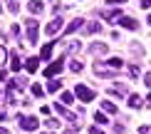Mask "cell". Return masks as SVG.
I'll return each mask as SVG.
<instances>
[{"label": "cell", "mask_w": 151, "mask_h": 134, "mask_svg": "<svg viewBox=\"0 0 151 134\" xmlns=\"http://www.w3.org/2000/svg\"><path fill=\"white\" fill-rule=\"evenodd\" d=\"M74 94H77L82 102H92L94 97H97V94H94V89L87 87V85H77V87H74Z\"/></svg>", "instance_id": "1"}, {"label": "cell", "mask_w": 151, "mask_h": 134, "mask_svg": "<svg viewBox=\"0 0 151 134\" xmlns=\"http://www.w3.org/2000/svg\"><path fill=\"white\" fill-rule=\"evenodd\" d=\"M62 67H65V57H60V60H55L52 65H47V70H45V77L50 80V77H55V75H60V72H62Z\"/></svg>", "instance_id": "2"}, {"label": "cell", "mask_w": 151, "mask_h": 134, "mask_svg": "<svg viewBox=\"0 0 151 134\" xmlns=\"http://www.w3.org/2000/svg\"><path fill=\"white\" fill-rule=\"evenodd\" d=\"M20 127H22L25 132H35L37 127H40V119L32 117V114H30V117H22V119H20Z\"/></svg>", "instance_id": "3"}, {"label": "cell", "mask_w": 151, "mask_h": 134, "mask_svg": "<svg viewBox=\"0 0 151 134\" xmlns=\"http://www.w3.org/2000/svg\"><path fill=\"white\" fill-rule=\"evenodd\" d=\"M25 33H27V42H30V45H37V22H35V20H27Z\"/></svg>", "instance_id": "4"}, {"label": "cell", "mask_w": 151, "mask_h": 134, "mask_svg": "<svg viewBox=\"0 0 151 134\" xmlns=\"http://www.w3.org/2000/svg\"><path fill=\"white\" fill-rule=\"evenodd\" d=\"M60 30H62V17L57 15V17H55L52 22H47V28H45V33H47V35H57Z\"/></svg>", "instance_id": "5"}, {"label": "cell", "mask_w": 151, "mask_h": 134, "mask_svg": "<svg viewBox=\"0 0 151 134\" xmlns=\"http://www.w3.org/2000/svg\"><path fill=\"white\" fill-rule=\"evenodd\" d=\"M89 52H94V55H106V52H109V47H106L104 42H94V45H89Z\"/></svg>", "instance_id": "6"}, {"label": "cell", "mask_w": 151, "mask_h": 134, "mask_svg": "<svg viewBox=\"0 0 151 134\" xmlns=\"http://www.w3.org/2000/svg\"><path fill=\"white\" fill-rule=\"evenodd\" d=\"M37 65H40V57H27V60H25V70H27V72H35L37 70Z\"/></svg>", "instance_id": "7"}, {"label": "cell", "mask_w": 151, "mask_h": 134, "mask_svg": "<svg viewBox=\"0 0 151 134\" xmlns=\"http://www.w3.org/2000/svg\"><path fill=\"white\" fill-rule=\"evenodd\" d=\"M52 50H55V45H52V42L42 45V50H40V55H37V57H42V60H50V57H52Z\"/></svg>", "instance_id": "8"}, {"label": "cell", "mask_w": 151, "mask_h": 134, "mask_svg": "<svg viewBox=\"0 0 151 134\" xmlns=\"http://www.w3.org/2000/svg\"><path fill=\"white\" fill-rule=\"evenodd\" d=\"M82 25H84V20H82V17H77V20H72L70 25H67V35H72L74 30H79V28H82Z\"/></svg>", "instance_id": "9"}, {"label": "cell", "mask_w": 151, "mask_h": 134, "mask_svg": "<svg viewBox=\"0 0 151 134\" xmlns=\"http://www.w3.org/2000/svg\"><path fill=\"white\" fill-rule=\"evenodd\" d=\"M119 22H122L124 28H129V30H136V28H139V25H136V20H134V17H119Z\"/></svg>", "instance_id": "10"}, {"label": "cell", "mask_w": 151, "mask_h": 134, "mask_svg": "<svg viewBox=\"0 0 151 134\" xmlns=\"http://www.w3.org/2000/svg\"><path fill=\"white\" fill-rule=\"evenodd\" d=\"M94 72H97L99 77H111V75H114V72H111V70H106L104 65H94Z\"/></svg>", "instance_id": "11"}, {"label": "cell", "mask_w": 151, "mask_h": 134, "mask_svg": "<svg viewBox=\"0 0 151 134\" xmlns=\"http://www.w3.org/2000/svg\"><path fill=\"white\" fill-rule=\"evenodd\" d=\"M42 8H45V5H42L40 0H30V5H27V10L35 12V15H37V12H42Z\"/></svg>", "instance_id": "12"}, {"label": "cell", "mask_w": 151, "mask_h": 134, "mask_svg": "<svg viewBox=\"0 0 151 134\" xmlns=\"http://www.w3.org/2000/svg\"><path fill=\"white\" fill-rule=\"evenodd\" d=\"M122 15H124L122 10H109V12H106V15H104V20H109V22H114V20H119V17H122Z\"/></svg>", "instance_id": "13"}, {"label": "cell", "mask_w": 151, "mask_h": 134, "mask_svg": "<svg viewBox=\"0 0 151 134\" xmlns=\"http://www.w3.org/2000/svg\"><path fill=\"white\" fill-rule=\"evenodd\" d=\"M129 107H131V109H139V107H141V97H139V94H131V97H129Z\"/></svg>", "instance_id": "14"}, {"label": "cell", "mask_w": 151, "mask_h": 134, "mask_svg": "<svg viewBox=\"0 0 151 134\" xmlns=\"http://www.w3.org/2000/svg\"><path fill=\"white\" fill-rule=\"evenodd\" d=\"M102 112H104V114H106V112H109V114H116V104H111V102L106 99L104 104H102Z\"/></svg>", "instance_id": "15"}, {"label": "cell", "mask_w": 151, "mask_h": 134, "mask_svg": "<svg viewBox=\"0 0 151 134\" xmlns=\"http://www.w3.org/2000/svg\"><path fill=\"white\" fill-rule=\"evenodd\" d=\"M10 67H12V72H20V57L17 55H10Z\"/></svg>", "instance_id": "16"}, {"label": "cell", "mask_w": 151, "mask_h": 134, "mask_svg": "<svg viewBox=\"0 0 151 134\" xmlns=\"http://www.w3.org/2000/svg\"><path fill=\"white\" fill-rule=\"evenodd\" d=\"M60 87H62V82H60V80H50V82H47V92H57Z\"/></svg>", "instance_id": "17"}, {"label": "cell", "mask_w": 151, "mask_h": 134, "mask_svg": "<svg viewBox=\"0 0 151 134\" xmlns=\"http://www.w3.org/2000/svg\"><path fill=\"white\" fill-rule=\"evenodd\" d=\"M94 122H97V124H106V122H109V117H106L104 112H97V114H94Z\"/></svg>", "instance_id": "18"}, {"label": "cell", "mask_w": 151, "mask_h": 134, "mask_svg": "<svg viewBox=\"0 0 151 134\" xmlns=\"http://www.w3.org/2000/svg\"><path fill=\"white\" fill-rule=\"evenodd\" d=\"M55 112H60V114H65V117H67V114H70V109H67L65 104H60V102H57V104H55Z\"/></svg>", "instance_id": "19"}, {"label": "cell", "mask_w": 151, "mask_h": 134, "mask_svg": "<svg viewBox=\"0 0 151 134\" xmlns=\"http://www.w3.org/2000/svg\"><path fill=\"white\" fill-rule=\"evenodd\" d=\"M45 127H47V129H57V127H60V122H57V119H47V122H45Z\"/></svg>", "instance_id": "20"}, {"label": "cell", "mask_w": 151, "mask_h": 134, "mask_svg": "<svg viewBox=\"0 0 151 134\" xmlns=\"http://www.w3.org/2000/svg\"><path fill=\"white\" fill-rule=\"evenodd\" d=\"M109 67H111V70L122 67V60H119V57H111V60H109Z\"/></svg>", "instance_id": "21"}, {"label": "cell", "mask_w": 151, "mask_h": 134, "mask_svg": "<svg viewBox=\"0 0 151 134\" xmlns=\"http://www.w3.org/2000/svg\"><path fill=\"white\" fill-rule=\"evenodd\" d=\"M62 102H65V104H72V102H74V94L65 92V94H62Z\"/></svg>", "instance_id": "22"}, {"label": "cell", "mask_w": 151, "mask_h": 134, "mask_svg": "<svg viewBox=\"0 0 151 134\" xmlns=\"http://www.w3.org/2000/svg\"><path fill=\"white\" fill-rule=\"evenodd\" d=\"M70 70H72V72H82V62H77V60L70 62Z\"/></svg>", "instance_id": "23"}, {"label": "cell", "mask_w": 151, "mask_h": 134, "mask_svg": "<svg viewBox=\"0 0 151 134\" xmlns=\"http://www.w3.org/2000/svg\"><path fill=\"white\" fill-rule=\"evenodd\" d=\"M30 89H32V94H35V97H42V87H40V85H32Z\"/></svg>", "instance_id": "24"}, {"label": "cell", "mask_w": 151, "mask_h": 134, "mask_svg": "<svg viewBox=\"0 0 151 134\" xmlns=\"http://www.w3.org/2000/svg\"><path fill=\"white\" fill-rule=\"evenodd\" d=\"M87 30H89V33H99V22H89Z\"/></svg>", "instance_id": "25"}, {"label": "cell", "mask_w": 151, "mask_h": 134, "mask_svg": "<svg viewBox=\"0 0 151 134\" xmlns=\"http://www.w3.org/2000/svg\"><path fill=\"white\" fill-rule=\"evenodd\" d=\"M8 8H10V12H17V3L15 0H8Z\"/></svg>", "instance_id": "26"}, {"label": "cell", "mask_w": 151, "mask_h": 134, "mask_svg": "<svg viewBox=\"0 0 151 134\" xmlns=\"http://www.w3.org/2000/svg\"><path fill=\"white\" fill-rule=\"evenodd\" d=\"M129 72H131L129 77H136V72H139V67H136V65H131V67H129Z\"/></svg>", "instance_id": "27"}, {"label": "cell", "mask_w": 151, "mask_h": 134, "mask_svg": "<svg viewBox=\"0 0 151 134\" xmlns=\"http://www.w3.org/2000/svg\"><path fill=\"white\" fill-rule=\"evenodd\" d=\"M89 134H104V132L99 129V127H92V129H89Z\"/></svg>", "instance_id": "28"}, {"label": "cell", "mask_w": 151, "mask_h": 134, "mask_svg": "<svg viewBox=\"0 0 151 134\" xmlns=\"http://www.w3.org/2000/svg\"><path fill=\"white\" fill-rule=\"evenodd\" d=\"M5 80H8V72L3 70V72H0V82H5Z\"/></svg>", "instance_id": "29"}, {"label": "cell", "mask_w": 151, "mask_h": 134, "mask_svg": "<svg viewBox=\"0 0 151 134\" xmlns=\"http://www.w3.org/2000/svg\"><path fill=\"white\" fill-rule=\"evenodd\" d=\"M144 82H146V87H151V75H146V77H144Z\"/></svg>", "instance_id": "30"}, {"label": "cell", "mask_w": 151, "mask_h": 134, "mask_svg": "<svg viewBox=\"0 0 151 134\" xmlns=\"http://www.w3.org/2000/svg\"><path fill=\"white\" fill-rule=\"evenodd\" d=\"M109 5H116V3H127V0H106Z\"/></svg>", "instance_id": "31"}, {"label": "cell", "mask_w": 151, "mask_h": 134, "mask_svg": "<svg viewBox=\"0 0 151 134\" xmlns=\"http://www.w3.org/2000/svg\"><path fill=\"white\" fill-rule=\"evenodd\" d=\"M141 5L144 8H151V0H141Z\"/></svg>", "instance_id": "32"}, {"label": "cell", "mask_w": 151, "mask_h": 134, "mask_svg": "<svg viewBox=\"0 0 151 134\" xmlns=\"http://www.w3.org/2000/svg\"><path fill=\"white\" fill-rule=\"evenodd\" d=\"M5 117H8V114H5L3 109H0V122H5Z\"/></svg>", "instance_id": "33"}, {"label": "cell", "mask_w": 151, "mask_h": 134, "mask_svg": "<svg viewBox=\"0 0 151 134\" xmlns=\"http://www.w3.org/2000/svg\"><path fill=\"white\" fill-rule=\"evenodd\" d=\"M0 134H10L8 129H5V127H0Z\"/></svg>", "instance_id": "34"}, {"label": "cell", "mask_w": 151, "mask_h": 134, "mask_svg": "<svg viewBox=\"0 0 151 134\" xmlns=\"http://www.w3.org/2000/svg\"><path fill=\"white\" fill-rule=\"evenodd\" d=\"M149 104H151V92H149Z\"/></svg>", "instance_id": "35"}, {"label": "cell", "mask_w": 151, "mask_h": 134, "mask_svg": "<svg viewBox=\"0 0 151 134\" xmlns=\"http://www.w3.org/2000/svg\"><path fill=\"white\" fill-rule=\"evenodd\" d=\"M149 25H151V12H149Z\"/></svg>", "instance_id": "36"}, {"label": "cell", "mask_w": 151, "mask_h": 134, "mask_svg": "<svg viewBox=\"0 0 151 134\" xmlns=\"http://www.w3.org/2000/svg\"><path fill=\"white\" fill-rule=\"evenodd\" d=\"M65 134H72V132H65Z\"/></svg>", "instance_id": "37"}, {"label": "cell", "mask_w": 151, "mask_h": 134, "mask_svg": "<svg viewBox=\"0 0 151 134\" xmlns=\"http://www.w3.org/2000/svg\"><path fill=\"white\" fill-rule=\"evenodd\" d=\"M0 55H3V52H0Z\"/></svg>", "instance_id": "38"}]
</instances>
